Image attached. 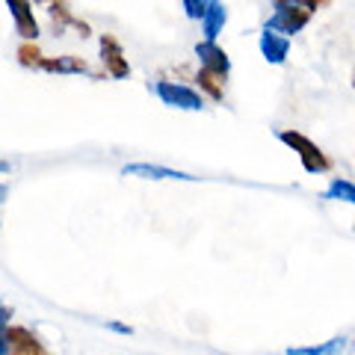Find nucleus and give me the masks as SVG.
<instances>
[{
    "label": "nucleus",
    "mask_w": 355,
    "mask_h": 355,
    "mask_svg": "<svg viewBox=\"0 0 355 355\" xmlns=\"http://www.w3.org/2000/svg\"><path fill=\"white\" fill-rule=\"evenodd\" d=\"M154 92H157L160 101L166 107H172V110H187V113H198V110H205V98L187 83L157 80L154 83Z\"/></svg>",
    "instance_id": "obj_3"
},
{
    "label": "nucleus",
    "mask_w": 355,
    "mask_h": 355,
    "mask_svg": "<svg viewBox=\"0 0 355 355\" xmlns=\"http://www.w3.org/2000/svg\"><path fill=\"white\" fill-rule=\"evenodd\" d=\"M279 139L284 142L287 148H293L299 154V160H302V169L308 175H320V172H329L331 169V160L326 157L323 151H320V146L314 139H308L305 133L299 130H279Z\"/></svg>",
    "instance_id": "obj_2"
},
{
    "label": "nucleus",
    "mask_w": 355,
    "mask_h": 355,
    "mask_svg": "<svg viewBox=\"0 0 355 355\" xmlns=\"http://www.w3.org/2000/svg\"><path fill=\"white\" fill-rule=\"evenodd\" d=\"M98 44H101V62H104V71L113 77V80H125V77H130V62L125 60L121 42H119L116 36H110V33H104Z\"/></svg>",
    "instance_id": "obj_5"
},
{
    "label": "nucleus",
    "mask_w": 355,
    "mask_h": 355,
    "mask_svg": "<svg viewBox=\"0 0 355 355\" xmlns=\"http://www.w3.org/2000/svg\"><path fill=\"white\" fill-rule=\"evenodd\" d=\"M205 6H207V0H181V9L187 12V18H193V21H202Z\"/></svg>",
    "instance_id": "obj_18"
},
{
    "label": "nucleus",
    "mask_w": 355,
    "mask_h": 355,
    "mask_svg": "<svg viewBox=\"0 0 355 355\" xmlns=\"http://www.w3.org/2000/svg\"><path fill=\"white\" fill-rule=\"evenodd\" d=\"M347 338L338 335V338H331L326 343H314V347H291L287 349V355H343L347 352Z\"/></svg>",
    "instance_id": "obj_12"
},
{
    "label": "nucleus",
    "mask_w": 355,
    "mask_h": 355,
    "mask_svg": "<svg viewBox=\"0 0 355 355\" xmlns=\"http://www.w3.org/2000/svg\"><path fill=\"white\" fill-rule=\"evenodd\" d=\"M326 202H343V205H355V184L349 178H331L329 190L323 193Z\"/></svg>",
    "instance_id": "obj_15"
},
{
    "label": "nucleus",
    "mask_w": 355,
    "mask_h": 355,
    "mask_svg": "<svg viewBox=\"0 0 355 355\" xmlns=\"http://www.w3.org/2000/svg\"><path fill=\"white\" fill-rule=\"evenodd\" d=\"M48 15H51V21H53V30H60V33H62V27H74L83 39L89 36V33H92L86 21L74 18V12H71L69 3H51V6H48Z\"/></svg>",
    "instance_id": "obj_11"
},
{
    "label": "nucleus",
    "mask_w": 355,
    "mask_h": 355,
    "mask_svg": "<svg viewBox=\"0 0 355 355\" xmlns=\"http://www.w3.org/2000/svg\"><path fill=\"white\" fill-rule=\"evenodd\" d=\"M196 57H198V62H202V71L214 74V77H219V80L228 83L231 60H228L225 48H219L216 42H205V39H202V42L196 44Z\"/></svg>",
    "instance_id": "obj_4"
},
{
    "label": "nucleus",
    "mask_w": 355,
    "mask_h": 355,
    "mask_svg": "<svg viewBox=\"0 0 355 355\" xmlns=\"http://www.w3.org/2000/svg\"><path fill=\"white\" fill-rule=\"evenodd\" d=\"M317 3L314 0H275L272 3V15L266 18L263 30L266 33H275V36H296L299 30H305V24L314 15Z\"/></svg>",
    "instance_id": "obj_1"
},
{
    "label": "nucleus",
    "mask_w": 355,
    "mask_h": 355,
    "mask_svg": "<svg viewBox=\"0 0 355 355\" xmlns=\"http://www.w3.org/2000/svg\"><path fill=\"white\" fill-rule=\"evenodd\" d=\"M196 83H198L196 92L202 95V98L207 95L210 101H222V98H225V80H219V77H214V74H207V71L198 69Z\"/></svg>",
    "instance_id": "obj_14"
},
{
    "label": "nucleus",
    "mask_w": 355,
    "mask_h": 355,
    "mask_svg": "<svg viewBox=\"0 0 355 355\" xmlns=\"http://www.w3.org/2000/svg\"><path fill=\"white\" fill-rule=\"evenodd\" d=\"M228 24V6L219 0H207L205 15H202V30H205V42H216V36Z\"/></svg>",
    "instance_id": "obj_9"
},
{
    "label": "nucleus",
    "mask_w": 355,
    "mask_h": 355,
    "mask_svg": "<svg viewBox=\"0 0 355 355\" xmlns=\"http://www.w3.org/2000/svg\"><path fill=\"white\" fill-rule=\"evenodd\" d=\"M9 329H12V308L0 305V355H9Z\"/></svg>",
    "instance_id": "obj_17"
},
{
    "label": "nucleus",
    "mask_w": 355,
    "mask_h": 355,
    "mask_svg": "<svg viewBox=\"0 0 355 355\" xmlns=\"http://www.w3.org/2000/svg\"><path fill=\"white\" fill-rule=\"evenodd\" d=\"M9 169H12V166H9V163H6V160H0V175H6V172H9Z\"/></svg>",
    "instance_id": "obj_22"
},
{
    "label": "nucleus",
    "mask_w": 355,
    "mask_h": 355,
    "mask_svg": "<svg viewBox=\"0 0 355 355\" xmlns=\"http://www.w3.org/2000/svg\"><path fill=\"white\" fill-rule=\"evenodd\" d=\"M3 198H6V184L0 181V210H3Z\"/></svg>",
    "instance_id": "obj_21"
},
{
    "label": "nucleus",
    "mask_w": 355,
    "mask_h": 355,
    "mask_svg": "<svg viewBox=\"0 0 355 355\" xmlns=\"http://www.w3.org/2000/svg\"><path fill=\"white\" fill-rule=\"evenodd\" d=\"M107 329L110 331H119V335H133V329L125 323H116V320H107Z\"/></svg>",
    "instance_id": "obj_19"
},
{
    "label": "nucleus",
    "mask_w": 355,
    "mask_h": 355,
    "mask_svg": "<svg viewBox=\"0 0 355 355\" xmlns=\"http://www.w3.org/2000/svg\"><path fill=\"white\" fill-rule=\"evenodd\" d=\"M125 178H142V181H198L196 175L169 169V166H154V163H128L121 169Z\"/></svg>",
    "instance_id": "obj_6"
},
{
    "label": "nucleus",
    "mask_w": 355,
    "mask_h": 355,
    "mask_svg": "<svg viewBox=\"0 0 355 355\" xmlns=\"http://www.w3.org/2000/svg\"><path fill=\"white\" fill-rule=\"evenodd\" d=\"M258 48H261V57L270 62V65H284L287 62V53H291V39L284 36H275V33H261L258 39Z\"/></svg>",
    "instance_id": "obj_8"
},
{
    "label": "nucleus",
    "mask_w": 355,
    "mask_h": 355,
    "mask_svg": "<svg viewBox=\"0 0 355 355\" xmlns=\"http://www.w3.org/2000/svg\"><path fill=\"white\" fill-rule=\"evenodd\" d=\"M39 69L48 74H92L95 77V71L89 69V62L80 57H42Z\"/></svg>",
    "instance_id": "obj_10"
},
{
    "label": "nucleus",
    "mask_w": 355,
    "mask_h": 355,
    "mask_svg": "<svg viewBox=\"0 0 355 355\" xmlns=\"http://www.w3.org/2000/svg\"><path fill=\"white\" fill-rule=\"evenodd\" d=\"M6 9L12 12V21H15V33L24 42H36L39 39V21L33 15V6L27 0H6Z\"/></svg>",
    "instance_id": "obj_7"
},
{
    "label": "nucleus",
    "mask_w": 355,
    "mask_h": 355,
    "mask_svg": "<svg viewBox=\"0 0 355 355\" xmlns=\"http://www.w3.org/2000/svg\"><path fill=\"white\" fill-rule=\"evenodd\" d=\"M39 338L33 335L27 326H12L9 329V355H27L33 347H39Z\"/></svg>",
    "instance_id": "obj_13"
},
{
    "label": "nucleus",
    "mask_w": 355,
    "mask_h": 355,
    "mask_svg": "<svg viewBox=\"0 0 355 355\" xmlns=\"http://www.w3.org/2000/svg\"><path fill=\"white\" fill-rule=\"evenodd\" d=\"M27 355H48V349H44V347H42V343H39V347H33V349H30Z\"/></svg>",
    "instance_id": "obj_20"
},
{
    "label": "nucleus",
    "mask_w": 355,
    "mask_h": 355,
    "mask_svg": "<svg viewBox=\"0 0 355 355\" xmlns=\"http://www.w3.org/2000/svg\"><path fill=\"white\" fill-rule=\"evenodd\" d=\"M15 57H18V62L24 65V69H39V62H42V48L36 42H21L18 44V51H15Z\"/></svg>",
    "instance_id": "obj_16"
}]
</instances>
